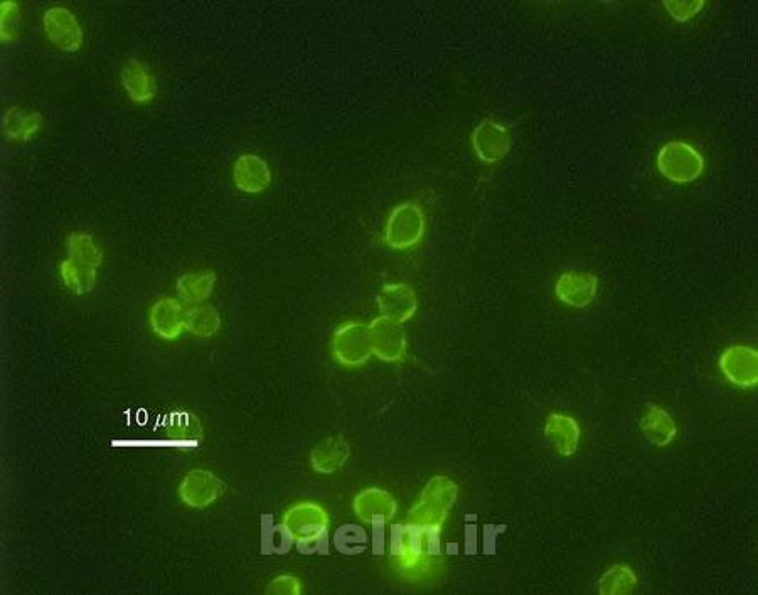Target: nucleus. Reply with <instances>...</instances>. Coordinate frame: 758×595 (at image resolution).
Wrapping results in <instances>:
<instances>
[{
    "instance_id": "f257e3e1",
    "label": "nucleus",
    "mask_w": 758,
    "mask_h": 595,
    "mask_svg": "<svg viewBox=\"0 0 758 595\" xmlns=\"http://www.w3.org/2000/svg\"><path fill=\"white\" fill-rule=\"evenodd\" d=\"M457 496H459V488L452 479L447 476H435L423 488L417 503L413 504L406 523L423 526V528L427 526L442 528L450 510L454 508Z\"/></svg>"
},
{
    "instance_id": "f03ea898",
    "label": "nucleus",
    "mask_w": 758,
    "mask_h": 595,
    "mask_svg": "<svg viewBox=\"0 0 758 595\" xmlns=\"http://www.w3.org/2000/svg\"><path fill=\"white\" fill-rule=\"evenodd\" d=\"M657 171L669 183L698 181L706 169L705 156L686 140H671L657 152Z\"/></svg>"
},
{
    "instance_id": "7ed1b4c3",
    "label": "nucleus",
    "mask_w": 758,
    "mask_h": 595,
    "mask_svg": "<svg viewBox=\"0 0 758 595\" xmlns=\"http://www.w3.org/2000/svg\"><path fill=\"white\" fill-rule=\"evenodd\" d=\"M427 218L422 206L413 201L400 203L393 208L385 226V242L393 250H408L422 242Z\"/></svg>"
},
{
    "instance_id": "20e7f679",
    "label": "nucleus",
    "mask_w": 758,
    "mask_h": 595,
    "mask_svg": "<svg viewBox=\"0 0 758 595\" xmlns=\"http://www.w3.org/2000/svg\"><path fill=\"white\" fill-rule=\"evenodd\" d=\"M329 525L331 520L326 508L314 501L294 504L282 516L283 528L299 545L321 540L329 530Z\"/></svg>"
},
{
    "instance_id": "39448f33",
    "label": "nucleus",
    "mask_w": 758,
    "mask_h": 595,
    "mask_svg": "<svg viewBox=\"0 0 758 595\" xmlns=\"http://www.w3.org/2000/svg\"><path fill=\"white\" fill-rule=\"evenodd\" d=\"M332 354L346 368L366 365L373 356L369 326L359 321L342 322L332 334Z\"/></svg>"
},
{
    "instance_id": "423d86ee",
    "label": "nucleus",
    "mask_w": 758,
    "mask_h": 595,
    "mask_svg": "<svg viewBox=\"0 0 758 595\" xmlns=\"http://www.w3.org/2000/svg\"><path fill=\"white\" fill-rule=\"evenodd\" d=\"M391 557L406 572H418L420 567H427L428 560L433 558L428 555L425 528L412 523L391 526Z\"/></svg>"
},
{
    "instance_id": "0eeeda50",
    "label": "nucleus",
    "mask_w": 758,
    "mask_h": 595,
    "mask_svg": "<svg viewBox=\"0 0 758 595\" xmlns=\"http://www.w3.org/2000/svg\"><path fill=\"white\" fill-rule=\"evenodd\" d=\"M470 145L479 161L484 164H497L508 157L513 147V137L506 125L499 124L494 118H484L470 135Z\"/></svg>"
},
{
    "instance_id": "6e6552de",
    "label": "nucleus",
    "mask_w": 758,
    "mask_h": 595,
    "mask_svg": "<svg viewBox=\"0 0 758 595\" xmlns=\"http://www.w3.org/2000/svg\"><path fill=\"white\" fill-rule=\"evenodd\" d=\"M43 29L49 43L65 53L80 51L85 33L75 14L66 7H49L43 14Z\"/></svg>"
},
{
    "instance_id": "1a4fd4ad",
    "label": "nucleus",
    "mask_w": 758,
    "mask_h": 595,
    "mask_svg": "<svg viewBox=\"0 0 758 595\" xmlns=\"http://www.w3.org/2000/svg\"><path fill=\"white\" fill-rule=\"evenodd\" d=\"M371 348L374 356L386 363H396L403 360L406 354L405 327L401 322L393 321L390 317L379 316L369 324Z\"/></svg>"
},
{
    "instance_id": "9d476101",
    "label": "nucleus",
    "mask_w": 758,
    "mask_h": 595,
    "mask_svg": "<svg viewBox=\"0 0 758 595\" xmlns=\"http://www.w3.org/2000/svg\"><path fill=\"white\" fill-rule=\"evenodd\" d=\"M226 491V484L214 472L206 469H194L187 472L179 484V496L182 503L191 508H208L218 501Z\"/></svg>"
},
{
    "instance_id": "9b49d317",
    "label": "nucleus",
    "mask_w": 758,
    "mask_h": 595,
    "mask_svg": "<svg viewBox=\"0 0 758 595\" xmlns=\"http://www.w3.org/2000/svg\"><path fill=\"white\" fill-rule=\"evenodd\" d=\"M721 373L726 380L740 388H752L758 383L757 349L735 344L720 356Z\"/></svg>"
},
{
    "instance_id": "f8f14e48",
    "label": "nucleus",
    "mask_w": 758,
    "mask_h": 595,
    "mask_svg": "<svg viewBox=\"0 0 758 595\" xmlns=\"http://www.w3.org/2000/svg\"><path fill=\"white\" fill-rule=\"evenodd\" d=\"M231 179L241 193L262 194L272 184V169L263 157L243 154L233 164Z\"/></svg>"
},
{
    "instance_id": "ddd939ff",
    "label": "nucleus",
    "mask_w": 758,
    "mask_h": 595,
    "mask_svg": "<svg viewBox=\"0 0 758 595\" xmlns=\"http://www.w3.org/2000/svg\"><path fill=\"white\" fill-rule=\"evenodd\" d=\"M354 513L359 520L369 525H385L393 520L398 504L393 494L385 489L368 488L356 494L353 501Z\"/></svg>"
},
{
    "instance_id": "4468645a",
    "label": "nucleus",
    "mask_w": 758,
    "mask_h": 595,
    "mask_svg": "<svg viewBox=\"0 0 758 595\" xmlns=\"http://www.w3.org/2000/svg\"><path fill=\"white\" fill-rule=\"evenodd\" d=\"M186 307L171 297H164L150 307L149 322L155 336L164 341H176L186 331Z\"/></svg>"
},
{
    "instance_id": "2eb2a0df",
    "label": "nucleus",
    "mask_w": 758,
    "mask_h": 595,
    "mask_svg": "<svg viewBox=\"0 0 758 595\" xmlns=\"http://www.w3.org/2000/svg\"><path fill=\"white\" fill-rule=\"evenodd\" d=\"M598 292L597 275L588 272H565L556 280L555 294L566 306L583 309L590 306Z\"/></svg>"
},
{
    "instance_id": "dca6fc26",
    "label": "nucleus",
    "mask_w": 758,
    "mask_h": 595,
    "mask_svg": "<svg viewBox=\"0 0 758 595\" xmlns=\"http://www.w3.org/2000/svg\"><path fill=\"white\" fill-rule=\"evenodd\" d=\"M123 90L127 92L130 100L137 105H147L152 102L157 93V81L149 66L140 59L130 58L120 71Z\"/></svg>"
},
{
    "instance_id": "f3484780",
    "label": "nucleus",
    "mask_w": 758,
    "mask_h": 595,
    "mask_svg": "<svg viewBox=\"0 0 758 595\" xmlns=\"http://www.w3.org/2000/svg\"><path fill=\"white\" fill-rule=\"evenodd\" d=\"M379 311L393 321H410L418 309L417 294L406 284L385 285L378 295Z\"/></svg>"
},
{
    "instance_id": "a211bd4d",
    "label": "nucleus",
    "mask_w": 758,
    "mask_h": 595,
    "mask_svg": "<svg viewBox=\"0 0 758 595\" xmlns=\"http://www.w3.org/2000/svg\"><path fill=\"white\" fill-rule=\"evenodd\" d=\"M546 440L560 456L570 457L578 451L580 444V425L577 420L563 415V413H551L545 425Z\"/></svg>"
},
{
    "instance_id": "6ab92c4d",
    "label": "nucleus",
    "mask_w": 758,
    "mask_h": 595,
    "mask_svg": "<svg viewBox=\"0 0 758 595\" xmlns=\"http://www.w3.org/2000/svg\"><path fill=\"white\" fill-rule=\"evenodd\" d=\"M351 456V445L342 435H331L310 452V466L319 474L339 471Z\"/></svg>"
},
{
    "instance_id": "aec40b11",
    "label": "nucleus",
    "mask_w": 758,
    "mask_h": 595,
    "mask_svg": "<svg viewBox=\"0 0 758 595\" xmlns=\"http://www.w3.org/2000/svg\"><path fill=\"white\" fill-rule=\"evenodd\" d=\"M164 429L172 444L177 445L182 451H191L204 437L201 420L193 412H187V410H179L167 415Z\"/></svg>"
},
{
    "instance_id": "412c9836",
    "label": "nucleus",
    "mask_w": 758,
    "mask_h": 595,
    "mask_svg": "<svg viewBox=\"0 0 758 595\" xmlns=\"http://www.w3.org/2000/svg\"><path fill=\"white\" fill-rule=\"evenodd\" d=\"M44 117L39 112H26L21 107L7 108L2 118V132L6 135L7 140L24 144L34 139V135L39 134L43 129Z\"/></svg>"
},
{
    "instance_id": "4be33fe9",
    "label": "nucleus",
    "mask_w": 758,
    "mask_h": 595,
    "mask_svg": "<svg viewBox=\"0 0 758 595\" xmlns=\"http://www.w3.org/2000/svg\"><path fill=\"white\" fill-rule=\"evenodd\" d=\"M66 252H68V260L80 269L98 274V269L102 267L103 250L95 242V238L88 233H81V231L71 233L66 238Z\"/></svg>"
},
{
    "instance_id": "5701e85b",
    "label": "nucleus",
    "mask_w": 758,
    "mask_h": 595,
    "mask_svg": "<svg viewBox=\"0 0 758 595\" xmlns=\"http://www.w3.org/2000/svg\"><path fill=\"white\" fill-rule=\"evenodd\" d=\"M642 434L651 444L666 447L678 434L673 417L664 408L649 405L641 420Z\"/></svg>"
},
{
    "instance_id": "b1692460",
    "label": "nucleus",
    "mask_w": 758,
    "mask_h": 595,
    "mask_svg": "<svg viewBox=\"0 0 758 595\" xmlns=\"http://www.w3.org/2000/svg\"><path fill=\"white\" fill-rule=\"evenodd\" d=\"M216 274L214 272H201V274H184L177 279V295L181 297L182 302L187 306H198L208 301L213 294L214 285H216Z\"/></svg>"
},
{
    "instance_id": "393cba45",
    "label": "nucleus",
    "mask_w": 758,
    "mask_h": 595,
    "mask_svg": "<svg viewBox=\"0 0 758 595\" xmlns=\"http://www.w3.org/2000/svg\"><path fill=\"white\" fill-rule=\"evenodd\" d=\"M221 329L219 312L209 304L189 306L186 314V331L196 338H213Z\"/></svg>"
},
{
    "instance_id": "a878e982",
    "label": "nucleus",
    "mask_w": 758,
    "mask_h": 595,
    "mask_svg": "<svg viewBox=\"0 0 758 595\" xmlns=\"http://www.w3.org/2000/svg\"><path fill=\"white\" fill-rule=\"evenodd\" d=\"M637 587V575L629 565L619 563L605 572L600 579L598 592L602 595H627Z\"/></svg>"
},
{
    "instance_id": "bb28decb",
    "label": "nucleus",
    "mask_w": 758,
    "mask_h": 595,
    "mask_svg": "<svg viewBox=\"0 0 758 595\" xmlns=\"http://www.w3.org/2000/svg\"><path fill=\"white\" fill-rule=\"evenodd\" d=\"M59 275H61V280H63L66 289L71 290L76 295L88 294L97 287V272L80 269L68 258L59 265Z\"/></svg>"
},
{
    "instance_id": "cd10ccee",
    "label": "nucleus",
    "mask_w": 758,
    "mask_h": 595,
    "mask_svg": "<svg viewBox=\"0 0 758 595\" xmlns=\"http://www.w3.org/2000/svg\"><path fill=\"white\" fill-rule=\"evenodd\" d=\"M21 29V7L17 2L6 0L0 6V39L2 43H14Z\"/></svg>"
},
{
    "instance_id": "c85d7f7f",
    "label": "nucleus",
    "mask_w": 758,
    "mask_h": 595,
    "mask_svg": "<svg viewBox=\"0 0 758 595\" xmlns=\"http://www.w3.org/2000/svg\"><path fill=\"white\" fill-rule=\"evenodd\" d=\"M664 9L669 12L676 22H688L705 9L703 0H664Z\"/></svg>"
},
{
    "instance_id": "c756f323",
    "label": "nucleus",
    "mask_w": 758,
    "mask_h": 595,
    "mask_svg": "<svg viewBox=\"0 0 758 595\" xmlns=\"http://www.w3.org/2000/svg\"><path fill=\"white\" fill-rule=\"evenodd\" d=\"M267 594L272 595H300L302 584L294 575H278L267 587Z\"/></svg>"
},
{
    "instance_id": "7c9ffc66",
    "label": "nucleus",
    "mask_w": 758,
    "mask_h": 595,
    "mask_svg": "<svg viewBox=\"0 0 758 595\" xmlns=\"http://www.w3.org/2000/svg\"><path fill=\"white\" fill-rule=\"evenodd\" d=\"M467 552H476V530H472V526L467 530Z\"/></svg>"
},
{
    "instance_id": "2f4dec72",
    "label": "nucleus",
    "mask_w": 758,
    "mask_h": 595,
    "mask_svg": "<svg viewBox=\"0 0 758 595\" xmlns=\"http://www.w3.org/2000/svg\"><path fill=\"white\" fill-rule=\"evenodd\" d=\"M494 550V533H492V526L486 528V552L491 553Z\"/></svg>"
}]
</instances>
